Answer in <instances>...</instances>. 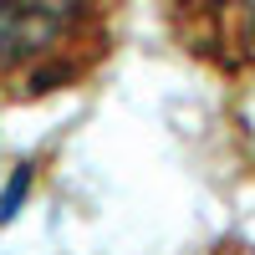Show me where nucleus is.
I'll use <instances>...</instances> for the list:
<instances>
[{"label":"nucleus","instance_id":"nucleus-1","mask_svg":"<svg viewBox=\"0 0 255 255\" xmlns=\"http://www.w3.org/2000/svg\"><path fill=\"white\" fill-rule=\"evenodd\" d=\"M118 26L108 5H0V108L87 82L118 51Z\"/></svg>","mask_w":255,"mask_h":255},{"label":"nucleus","instance_id":"nucleus-2","mask_svg":"<svg viewBox=\"0 0 255 255\" xmlns=\"http://www.w3.org/2000/svg\"><path fill=\"white\" fill-rule=\"evenodd\" d=\"M189 56L209 61L225 77L255 72V5H179L163 15Z\"/></svg>","mask_w":255,"mask_h":255}]
</instances>
